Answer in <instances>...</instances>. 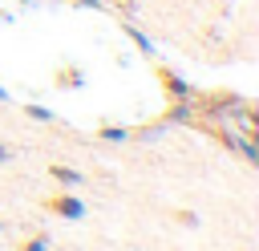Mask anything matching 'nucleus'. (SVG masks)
Segmentation results:
<instances>
[{"label": "nucleus", "mask_w": 259, "mask_h": 251, "mask_svg": "<svg viewBox=\"0 0 259 251\" xmlns=\"http://www.w3.org/2000/svg\"><path fill=\"white\" fill-rule=\"evenodd\" d=\"M45 206H49L53 215H65V219H81V215H85V206H81L73 194H57V198H49Z\"/></svg>", "instance_id": "f257e3e1"}, {"label": "nucleus", "mask_w": 259, "mask_h": 251, "mask_svg": "<svg viewBox=\"0 0 259 251\" xmlns=\"http://www.w3.org/2000/svg\"><path fill=\"white\" fill-rule=\"evenodd\" d=\"M158 81L170 89V97H174V101H182V97H186V85H182V81H178L170 69H158Z\"/></svg>", "instance_id": "f03ea898"}, {"label": "nucleus", "mask_w": 259, "mask_h": 251, "mask_svg": "<svg viewBox=\"0 0 259 251\" xmlns=\"http://www.w3.org/2000/svg\"><path fill=\"white\" fill-rule=\"evenodd\" d=\"M53 178H61V182H77V174L65 170V166H53Z\"/></svg>", "instance_id": "7ed1b4c3"}, {"label": "nucleus", "mask_w": 259, "mask_h": 251, "mask_svg": "<svg viewBox=\"0 0 259 251\" xmlns=\"http://www.w3.org/2000/svg\"><path fill=\"white\" fill-rule=\"evenodd\" d=\"M40 247H45L40 239H32V243H20V251H40Z\"/></svg>", "instance_id": "20e7f679"}, {"label": "nucleus", "mask_w": 259, "mask_h": 251, "mask_svg": "<svg viewBox=\"0 0 259 251\" xmlns=\"http://www.w3.org/2000/svg\"><path fill=\"white\" fill-rule=\"evenodd\" d=\"M0 158H4V146H0Z\"/></svg>", "instance_id": "39448f33"}]
</instances>
